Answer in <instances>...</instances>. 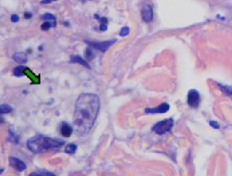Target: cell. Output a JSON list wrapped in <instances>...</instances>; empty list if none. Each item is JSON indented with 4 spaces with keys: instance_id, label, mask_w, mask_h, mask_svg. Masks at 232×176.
I'll return each mask as SVG.
<instances>
[{
    "instance_id": "1",
    "label": "cell",
    "mask_w": 232,
    "mask_h": 176,
    "mask_svg": "<svg viewBox=\"0 0 232 176\" xmlns=\"http://www.w3.org/2000/svg\"><path fill=\"white\" fill-rule=\"evenodd\" d=\"M100 110V99L95 94L84 93L78 97L73 114V130L84 136L92 130Z\"/></svg>"
},
{
    "instance_id": "2",
    "label": "cell",
    "mask_w": 232,
    "mask_h": 176,
    "mask_svg": "<svg viewBox=\"0 0 232 176\" xmlns=\"http://www.w3.org/2000/svg\"><path fill=\"white\" fill-rule=\"evenodd\" d=\"M65 141L58 138L37 135L31 138L27 142V148L34 153H42L50 150L60 148L64 146Z\"/></svg>"
},
{
    "instance_id": "3",
    "label": "cell",
    "mask_w": 232,
    "mask_h": 176,
    "mask_svg": "<svg viewBox=\"0 0 232 176\" xmlns=\"http://www.w3.org/2000/svg\"><path fill=\"white\" fill-rule=\"evenodd\" d=\"M174 125V120L172 118L166 119L161 121H159L153 125L152 130L158 135L165 134L167 132H170Z\"/></svg>"
},
{
    "instance_id": "4",
    "label": "cell",
    "mask_w": 232,
    "mask_h": 176,
    "mask_svg": "<svg viewBox=\"0 0 232 176\" xmlns=\"http://www.w3.org/2000/svg\"><path fill=\"white\" fill-rule=\"evenodd\" d=\"M200 102V96L196 90H190L188 92L187 103L192 108L198 107Z\"/></svg>"
},
{
    "instance_id": "5",
    "label": "cell",
    "mask_w": 232,
    "mask_h": 176,
    "mask_svg": "<svg viewBox=\"0 0 232 176\" xmlns=\"http://www.w3.org/2000/svg\"><path fill=\"white\" fill-rule=\"evenodd\" d=\"M9 164L13 167L15 170L18 171H23L27 169V165L20 159L17 157L10 156L9 157Z\"/></svg>"
},
{
    "instance_id": "6",
    "label": "cell",
    "mask_w": 232,
    "mask_h": 176,
    "mask_svg": "<svg viewBox=\"0 0 232 176\" xmlns=\"http://www.w3.org/2000/svg\"><path fill=\"white\" fill-rule=\"evenodd\" d=\"M170 109V105L168 103H162L156 108H147L145 112L147 114H159V113H166Z\"/></svg>"
},
{
    "instance_id": "7",
    "label": "cell",
    "mask_w": 232,
    "mask_h": 176,
    "mask_svg": "<svg viewBox=\"0 0 232 176\" xmlns=\"http://www.w3.org/2000/svg\"><path fill=\"white\" fill-rule=\"evenodd\" d=\"M115 42V40H112V41H106V42H99V43H93V42H88V43L90 44V46H93L94 48H96V50H99V51H101L102 52H105V51L107 50L109 47L112 46Z\"/></svg>"
},
{
    "instance_id": "8",
    "label": "cell",
    "mask_w": 232,
    "mask_h": 176,
    "mask_svg": "<svg viewBox=\"0 0 232 176\" xmlns=\"http://www.w3.org/2000/svg\"><path fill=\"white\" fill-rule=\"evenodd\" d=\"M73 128L69 123L66 122H62L60 127V132L62 136L65 138H69L73 134Z\"/></svg>"
},
{
    "instance_id": "9",
    "label": "cell",
    "mask_w": 232,
    "mask_h": 176,
    "mask_svg": "<svg viewBox=\"0 0 232 176\" xmlns=\"http://www.w3.org/2000/svg\"><path fill=\"white\" fill-rule=\"evenodd\" d=\"M143 19L145 22L152 21L153 17V10L150 6H145L142 10Z\"/></svg>"
},
{
    "instance_id": "10",
    "label": "cell",
    "mask_w": 232,
    "mask_h": 176,
    "mask_svg": "<svg viewBox=\"0 0 232 176\" xmlns=\"http://www.w3.org/2000/svg\"><path fill=\"white\" fill-rule=\"evenodd\" d=\"M24 75H27V76L30 79L31 81H32L33 84H39L40 83L39 76H36L29 68H25L24 71Z\"/></svg>"
},
{
    "instance_id": "11",
    "label": "cell",
    "mask_w": 232,
    "mask_h": 176,
    "mask_svg": "<svg viewBox=\"0 0 232 176\" xmlns=\"http://www.w3.org/2000/svg\"><path fill=\"white\" fill-rule=\"evenodd\" d=\"M12 59L20 64H25L27 62V54L23 52L16 53V54L12 56Z\"/></svg>"
},
{
    "instance_id": "12",
    "label": "cell",
    "mask_w": 232,
    "mask_h": 176,
    "mask_svg": "<svg viewBox=\"0 0 232 176\" xmlns=\"http://www.w3.org/2000/svg\"><path fill=\"white\" fill-rule=\"evenodd\" d=\"M8 141L11 143L17 144L19 143L20 136H18V135L16 133V132L12 130V129H10V130H9V133H8Z\"/></svg>"
},
{
    "instance_id": "13",
    "label": "cell",
    "mask_w": 232,
    "mask_h": 176,
    "mask_svg": "<svg viewBox=\"0 0 232 176\" xmlns=\"http://www.w3.org/2000/svg\"><path fill=\"white\" fill-rule=\"evenodd\" d=\"M70 61L72 62H74V63H79V64L83 65L84 67H85L88 68H90V65L88 64V63L85 60H84L80 56H77V55L71 56V58H70Z\"/></svg>"
},
{
    "instance_id": "14",
    "label": "cell",
    "mask_w": 232,
    "mask_h": 176,
    "mask_svg": "<svg viewBox=\"0 0 232 176\" xmlns=\"http://www.w3.org/2000/svg\"><path fill=\"white\" fill-rule=\"evenodd\" d=\"M29 176H56L54 173L48 171H37L32 172Z\"/></svg>"
},
{
    "instance_id": "15",
    "label": "cell",
    "mask_w": 232,
    "mask_h": 176,
    "mask_svg": "<svg viewBox=\"0 0 232 176\" xmlns=\"http://www.w3.org/2000/svg\"><path fill=\"white\" fill-rule=\"evenodd\" d=\"M13 108L10 105H8V104H3V105H0V115L8 114V113L11 112Z\"/></svg>"
},
{
    "instance_id": "16",
    "label": "cell",
    "mask_w": 232,
    "mask_h": 176,
    "mask_svg": "<svg viewBox=\"0 0 232 176\" xmlns=\"http://www.w3.org/2000/svg\"><path fill=\"white\" fill-rule=\"evenodd\" d=\"M77 148V146L76 144H69L65 147V153L69 154V155H73V154L76 153Z\"/></svg>"
},
{
    "instance_id": "17",
    "label": "cell",
    "mask_w": 232,
    "mask_h": 176,
    "mask_svg": "<svg viewBox=\"0 0 232 176\" xmlns=\"http://www.w3.org/2000/svg\"><path fill=\"white\" fill-rule=\"evenodd\" d=\"M25 67L24 66H18V67H16L14 70V75L17 77H22L24 75V71L25 69Z\"/></svg>"
},
{
    "instance_id": "18",
    "label": "cell",
    "mask_w": 232,
    "mask_h": 176,
    "mask_svg": "<svg viewBox=\"0 0 232 176\" xmlns=\"http://www.w3.org/2000/svg\"><path fill=\"white\" fill-rule=\"evenodd\" d=\"M42 19L44 20H55L56 18L55 16L53 14H50V13H46L45 14H43L42 16Z\"/></svg>"
},
{
    "instance_id": "19",
    "label": "cell",
    "mask_w": 232,
    "mask_h": 176,
    "mask_svg": "<svg viewBox=\"0 0 232 176\" xmlns=\"http://www.w3.org/2000/svg\"><path fill=\"white\" fill-rule=\"evenodd\" d=\"M129 32H130V29L128 28V27H124L122 29L121 31H120V35L122 36V37H125L128 35V34H129Z\"/></svg>"
},
{
    "instance_id": "20",
    "label": "cell",
    "mask_w": 232,
    "mask_h": 176,
    "mask_svg": "<svg viewBox=\"0 0 232 176\" xmlns=\"http://www.w3.org/2000/svg\"><path fill=\"white\" fill-rule=\"evenodd\" d=\"M51 27H52L51 23H50V22H45L41 26V29L43 31H48Z\"/></svg>"
},
{
    "instance_id": "21",
    "label": "cell",
    "mask_w": 232,
    "mask_h": 176,
    "mask_svg": "<svg viewBox=\"0 0 232 176\" xmlns=\"http://www.w3.org/2000/svg\"><path fill=\"white\" fill-rule=\"evenodd\" d=\"M220 87H221V90L223 91L224 92L227 93V94H231V95H232V90H230V88H229L228 87L223 86H221Z\"/></svg>"
},
{
    "instance_id": "22",
    "label": "cell",
    "mask_w": 232,
    "mask_h": 176,
    "mask_svg": "<svg viewBox=\"0 0 232 176\" xmlns=\"http://www.w3.org/2000/svg\"><path fill=\"white\" fill-rule=\"evenodd\" d=\"M93 56H94V55H93V52L92 51V50L90 49V48L87 49V50H86V57L89 59H92L93 58Z\"/></svg>"
},
{
    "instance_id": "23",
    "label": "cell",
    "mask_w": 232,
    "mask_h": 176,
    "mask_svg": "<svg viewBox=\"0 0 232 176\" xmlns=\"http://www.w3.org/2000/svg\"><path fill=\"white\" fill-rule=\"evenodd\" d=\"M11 20L13 23H16V22H18L19 20V16L17 14H12L11 16Z\"/></svg>"
},
{
    "instance_id": "24",
    "label": "cell",
    "mask_w": 232,
    "mask_h": 176,
    "mask_svg": "<svg viewBox=\"0 0 232 176\" xmlns=\"http://www.w3.org/2000/svg\"><path fill=\"white\" fill-rule=\"evenodd\" d=\"M210 125H211V126L215 129H219V125L218 124V123L216 122V121H210Z\"/></svg>"
},
{
    "instance_id": "25",
    "label": "cell",
    "mask_w": 232,
    "mask_h": 176,
    "mask_svg": "<svg viewBox=\"0 0 232 176\" xmlns=\"http://www.w3.org/2000/svg\"><path fill=\"white\" fill-rule=\"evenodd\" d=\"M100 30H101V31H106L107 29V25L104 23L101 24V25H100V27H99Z\"/></svg>"
},
{
    "instance_id": "26",
    "label": "cell",
    "mask_w": 232,
    "mask_h": 176,
    "mask_svg": "<svg viewBox=\"0 0 232 176\" xmlns=\"http://www.w3.org/2000/svg\"><path fill=\"white\" fill-rule=\"evenodd\" d=\"M31 17H32V14L29 13V12H25V13H24V18H25L26 19H30Z\"/></svg>"
},
{
    "instance_id": "27",
    "label": "cell",
    "mask_w": 232,
    "mask_h": 176,
    "mask_svg": "<svg viewBox=\"0 0 232 176\" xmlns=\"http://www.w3.org/2000/svg\"><path fill=\"white\" fill-rule=\"evenodd\" d=\"M52 0H43V1H42V4H50V3H51Z\"/></svg>"
},
{
    "instance_id": "28",
    "label": "cell",
    "mask_w": 232,
    "mask_h": 176,
    "mask_svg": "<svg viewBox=\"0 0 232 176\" xmlns=\"http://www.w3.org/2000/svg\"><path fill=\"white\" fill-rule=\"evenodd\" d=\"M4 122H5V119H4V118L2 117V115H0V124L4 123Z\"/></svg>"
},
{
    "instance_id": "29",
    "label": "cell",
    "mask_w": 232,
    "mask_h": 176,
    "mask_svg": "<svg viewBox=\"0 0 232 176\" xmlns=\"http://www.w3.org/2000/svg\"><path fill=\"white\" fill-rule=\"evenodd\" d=\"M95 18H96V19H100V16H99V15H97V14L95 15Z\"/></svg>"
},
{
    "instance_id": "30",
    "label": "cell",
    "mask_w": 232,
    "mask_h": 176,
    "mask_svg": "<svg viewBox=\"0 0 232 176\" xmlns=\"http://www.w3.org/2000/svg\"><path fill=\"white\" fill-rule=\"evenodd\" d=\"M4 169H0V174H2V173L3 172H4Z\"/></svg>"
},
{
    "instance_id": "31",
    "label": "cell",
    "mask_w": 232,
    "mask_h": 176,
    "mask_svg": "<svg viewBox=\"0 0 232 176\" xmlns=\"http://www.w3.org/2000/svg\"><path fill=\"white\" fill-rule=\"evenodd\" d=\"M52 1H56V0H52Z\"/></svg>"
}]
</instances>
